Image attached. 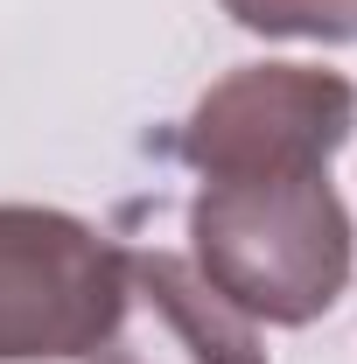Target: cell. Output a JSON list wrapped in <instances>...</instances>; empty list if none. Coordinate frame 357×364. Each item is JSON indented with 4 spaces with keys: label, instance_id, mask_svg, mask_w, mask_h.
Masks as SVG:
<instances>
[{
    "label": "cell",
    "instance_id": "1",
    "mask_svg": "<svg viewBox=\"0 0 357 364\" xmlns=\"http://www.w3.org/2000/svg\"><path fill=\"white\" fill-rule=\"evenodd\" d=\"M351 210L329 168L302 176H218L189 203V267L245 322L302 329L351 287Z\"/></svg>",
    "mask_w": 357,
    "mask_h": 364
},
{
    "label": "cell",
    "instance_id": "2",
    "mask_svg": "<svg viewBox=\"0 0 357 364\" xmlns=\"http://www.w3.org/2000/svg\"><path fill=\"white\" fill-rule=\"evenodd\" d=\"M127 309V245L70 210L0 203V364H98Z\"/></svg>",
    "mask_w": 357,
    "mask_h": 364
},
{
    "label": "cell",
    "instance_id": "3",
    "mask_svg": "<svg viewBox=\"0 0 357 364\" xmlns=\"http://www.w3.org/2000/svg\"><path fill=\"white\" fill-rule=\"evenodd\" d=\"M357 127V85L315 63H238L189 105L176 154L203 182L329 168Z\"/></svg>",
    "mask_w": 357,
    "mask_h": 364
},
{
    "label": "cell",
    "instance_id": "4",
    "mask_svg": "<svg viewBox=\"0 0 357 364\" xmlns=\"http://www.w3.org/2000/svg\"><path fill=\"white\" fill-rule=\"evenodd\" d=\"M98 364H267V350L189 259L127 245V309Z\"/></svg>",
    "mask_w": 357,
    "mask_h": 364
},
{
    "label": "cell",
    "instance_id": "5",
    "mask_svg": "<svg viewBox=\"0 0 357 364\" xmlns=\"http://www.w3.org/2000/svg\"><path fill=\"white\" fill-rule=\"evenodd\" d=\"M252 36H302V43H357V0H218Z\"/></svg>",
    "mask_w": 357,
    "mask_h": 364
}]
</instances>
